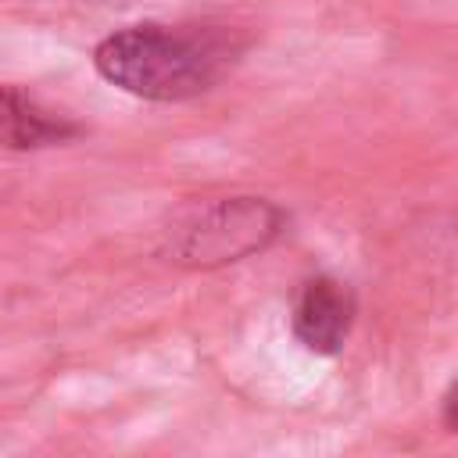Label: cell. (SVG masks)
Returning <instances> with one entry per match:
<instances>
[{"mask_svg":"<svg viewBox=\"0 0 458 458\" xmlns=\"http://www.w3.org/2000/svg\"><path fill=\"white\" fill-rule=\"evenodd\" d=\"M240 47L229 32L190 25H129L93 50V68L111 86L157 104L208 93L236 61Z\"/></svg>","mask_w":458,"mask_h":458,"instance_id":"6da1fadb","label":"cell"},{"mask_svg":"<svg viewBox=\"0 0 458 458\" xmlns=\"http://www.w3.org/2000/svg\"><path fill=\"white\" fill-rule=\"evenodd\" d=\"M283 229L286 211L268 197H218L175 215L157 250L182 268H222L261 254Z\"/></svg>","mask_w":458,"mask_h":458,"instance_id":"7a4b0ae2","label":"cell"},{"mask_svg":"<svg viewBox=\"0 0 458 458\" xmlns=\"http://www.w3.org/2000/svg\"><path fill=\"white\" fill-rule=\"evenodd\" d=\"M354 311H358L354 290L344 279L318 272L301 283L293 315H290V329L304 351H311L318 358H336L351 336Z\"/></svg>","mask_w":458,"mask_h":458,"instance_id":"3957f363","label":"cell"},{"mask_svg":"<svg viewBox=\"0 0 458 458\" xmlns=\"http://www.w3.org/2000/svg\"><path fill=\"white\" fill-rule=\"evenodd\" d=\"M75 132H79L75 122L43 111L32 97H21L14 86L4 89V140L11 150H36V147L64 143Z\"/></svg>","mask_w":458,"mask_h":458,"instance_id":"277c9868","label":"cell"},{"mask_svg":"<svg viewBox=\"0 0 458 458\" xmlns=\"http://www.w3.org/2000/svg\"><path fill=\"white\" fill-rule=\"evenodd\" d=\"M444 422H447V429H454L458 433V379L447 386V394H444Z\"/></svg>","mask_w":458,"mask_h":458,"instance_id":"5b68a950","label":"cell"}]
</instances>
